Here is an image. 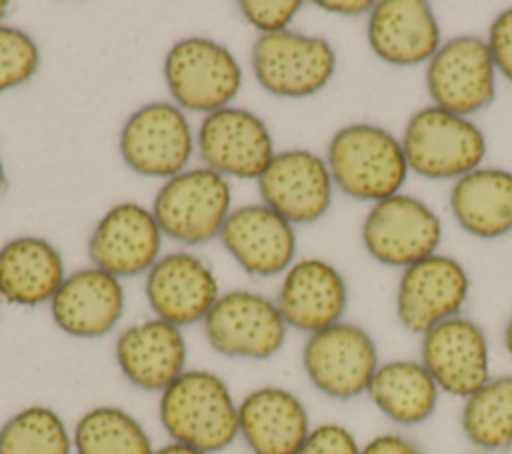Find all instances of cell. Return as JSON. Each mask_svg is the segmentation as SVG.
Returning <instances> with one entry per match:
<instances>
[{"label":"cell","mask_w":512,"mask_h":454,"mask_svg":"<svg viewBox=\"0 0 512 454\" xmlns=\"http://www.w3.org/2000/svg\"><path fill=\"white\" fill-rule=\"evenodd\" d=\"M158 416L172 442L216 454L238 438V404L210 370H186L160 392Z\"/></svg>","instance_id":"6da1fadb"},{"label":"cell","mask_w":512,"mask_h":454,"mask_svg":"<svg viewBox=\"0 0 512 454\" xmlns=\"http://www.w3.org/2000/svg\"><path fill=\"white\" fill-rule=\"evenodd\" d=\"M326 164L340 192L372 204L398 194L410 172L400 138L372 122L336 130L328 142Z\"/></svg>","instance_id":"7a4b0ae2"},{"label":"cell","mask_w":512,"mask_h":454,"mask_svg":"<svg viewBox=\"0 0 512 454\" xmlns=\"http://www.w3.org/2000/svg\"><path fill=\"white\" fill-rule=\"evenodd\" d=\"M408 170L428 180H458L482 166L486 136L466 116L436 106L416 110L400 138Z\"/></svg>","instance_id":"3957f363"},{"label":"cell","mask_w":512,"mask_h":454,"mask_svg":"<svg viewBox=\"0 0 512 454\" xmlns=\"http://www.w3.org/2000/svg\"><path fill=\"white\" fill-rule=\"evenodd\" d=\"M302 366L310 384L332 400H354L366 394L380 354L372 334L354 322H336L308 334Z\"/></svg>","instance_id":"277c9868"},{"label":"cell","mask_w":512,"mask_h":454,"mask_svg":"<svg viewBox=\"0 0 512 454\" xmlns=\"http://www.w3.org/2000/svg\"><path fill=\"white\" fill-rule=\"evenodd\" d=\"M232 204L226 176L210 168H192L168 178L152 202V214L172 240L204 244L220 234Z\"/></svg>","instance_id":"5b68a950"},{"label":"cell","mask_w":512,"mask_h":454,"mask_svg":"<svg viewBox=\"0 0 512 454\" xmlns=\"http://www.w3.org/2000/svg\"><path fill=\"white\" fill-rule=\"evenodd\" d=\"M250 64L258 84L282 98H304L320 92L336 72V52L322 36L292 30L260 34Z\"/></svg>","instance_id":"8992f818"},{"label":"cell","mask_w":512,"mask_h":454,"mask_svg":"<svg viewBox=\"0 0 512 454\" xmlns=\"http://www.w3.org/2000/svg\"><path fill=\"white\" fill-rule=\"evenodd\" d=\"M164 80L174 102L192 112L226 108L242 84V68L234 54L210 38L178 40L166 54Z\"/></svg>","instance_id":"52a82bcc"},{"label":"cell","mask_w":512,"mask_h":454,"mask_svg":"<svg viewBox=\"0 0 512 454\" xmlns=\"http://www.w3.org/2000/svg\"><path fill=\"white\" fill-rule=\"evenodd\" d=\"M442 242V220L424 200L394 194L374 202L362 222V244L380 264L408 268L432 254Z\"/></svg>","instance_id":"ba28073f"},{"label":"cell","mask_w":512,"mask_h":454,"mask_svg":"<svg viewBox=\"0 0 512 454\" xmlns=\"http://www.w3.org/2000/svg\"><path fill=\"white\" fill-rule=\"evenodd\" d=\"M424 80L432 106L466 118L484 110L496 96V66L486 40L462 34L442 42Z\"/></svg>","instance_id":"9c48e42d"},{"label":"cell","mask_w":512,"mask_h":454,"mask_svg":"<svg viewBox=\"0 0 512 454\" xmlns=\"http://www.w3.org/2000/svg\"><path fill=\"white\" fill-rule=\"evenodd\" d=\"M208 344L222 356L268 360L286 340V322L270 298L232 290L220 294L202 320Z\"/></svg>","instance_id":"30bf717a"},{"label":"cell","mask_w":512,"mask_h":454,"mask_svg":"<svg viewBox=\"0 0 512 454\" xmlns=\"http://www.w3.org/2000/svg\"><path fill=\"white\" fill-rule=\"evenodd\" d=\"M468 294L466 268L456 258L436 252L402 270L396 288V318L406 332L422 336L460 316Z\"/></svg>","instance_id":"8fae6325"},{"label":"cell","mask_w":512,"mask_h":454,"mask_svg":"<svg viewBox=\"0 0 512 454\" xmlns=\"http://www.w3.org/2000/svg\"><path fill=\"white\" fill-rule=\"evenodd\" d=\"M192 150L188 118L170 102L144 104L128 116L120 132V154L142 176L172 178L184 172Z\"/></svg>","instance_id":"7c38bea8"},{"label":"cell","mask_w":512,"mask_h":454,"mask_svg":"<svg viewBox=\"0 0 512 454\" xmlns=\"http://www.w3.org/2000/svg\"><path fill=\"white\" fill-rule=\"evenodd\" d=\"M440 392L464 400L492 378L490 344L484 328L454 316L420 336V358Z\"/></svg>","instance_id":"4fadbf2b"},{"label":"cell","mask_w":512,"mask_h":454,"mask_svg":"<svg viewBox=\"0 0 512 454\" xmlns=\"http://www.w3.org/2000/svg\"><path fill=\"white\" fill-rule=\"evenodd\" d=\"M196 146L206 168L236 178H260L274 158L266 124L250 110L226 106L204 116Z\"/></svg>","instance_id":"5bb4252c"},{"label":"cell","mask_w":512,"mask_h":454,"mask_svg":"<svg viewBox=\"0 0 512 454\" xmlns=\"http://www.w3.org/2000/svg\"><path fill=\"white\" fill-rule=\"evenodd\" d=\"M258 190L262 202L290 224H310L328 212L334 182L324 158L294 148L274 154L258 178Z\"/></svg>","instance_id":"9a60e30c"},{"label":"cell","mask_w":512,"mask_h":454,"mask_svg":"<svg viewBox=\"0 0 512 454\" xmlns=\"http://www.w3.org/2000/svg\"><path fill=\"white\" fill-rule=\"evenodd\" d=\"M162 230L152 214L136 202L112 206L88 240L92 264L116 278L136 276L154 266L160 254Z\"/></svg>","instance_id":"2e32d148"},{"label":"cell","mask_w":512,"mask_h":454,"mask_svg":"<svg viewBox=\"0 0 512 454\" xmlns=\"http://www.w3.org/2000/svg\"><path fill=\"white\" fill-rule=\"evenodd\" d=\"M146 298L156 318L178 328L206 318L220 296L210 266L190 252H170L146 276Z\"/></svg>","instance_id":"e0dca14e"},{"label":"cell","mask_w":512,"mask_h":454,"mask_svg":"<svg viewBox=\"0 0 512 454\" xmlns=\"http://www.w3.org/2000/svg\"><path fill=\"white\" fill-rule=\"evenodd\" d=\"M230 256L254 276H276L294 264V224L266 204L232 210L218 234Z\"/></svg>","instance_id":"ac0fdd59"},{"label":"cell","mask_w":512,"mask_h":454,"mask_svg":"<svg viewBox=\"0 0 512 454\" xmlns=\"http://www.w3.org/2000/svg\"><path fill=\"white\" fill-rule=\"evenodd\" d=\"M274 302L286 326L314 334L342 320L348 306V286L330 262L302 258L286 270Z\"/></svg>","instance_id":"d6986e66"},{"label":"cell","mask_w":512,"mask_h":454,"mask_svg":"<svg viewBox=\"0 0 512 454\" xmlns=\"http://www.w3.org/2000/svg\"><path fill=\"white\" fill-rule=\"evenodd\" d=\"M372 52L392 66L428 64L442 44L438 18L424 0H380L368 14Z\"/></svg>","instance_id":"ffe728a7"},{"label":"cell","mask_w":512,"mask_h":454,"mask_svg":"<svg viewBox=\"0 0 512 454\" xmlns=\"http://www.w3.org/2000/svg\"><path fill=\"white\" fill-rule=\"evenodd\" d=\"M114 356L132 386L162 392L186 372L188 346L182 328L152 318L128 326L116 340Z\"/></svg>","instance_id":"44dd1931"},{"label":"cell","mask_w":512,"mask_h":454,"mask_svg":"<svg viewBox=\"0 0 512 454\" xmlns=\"http://www.w3.org/2000/svg\"><path fill=\"white\" fill-rule=\"evenodd\" d=\"M310 430L304 402L282 386H260L238 404V436L252 454H296Z\"/></svg>","instance_id":"7402d4cb"},{"label":"cell","mask_w":512,"mask_h":454,"mask_svg":"<svg viewBox=\"0 0 512 454\" xmlns=\"http://www.w3.org/2000/svg\"><path fill=\"white\" fill-rule=\"evenodd\" d=\"M54 324L76 338H98L116 328L124 312L120 280L96 266L64 278L50 302Z\"/></svg>","instance_id":"603a6c76"},{"label":"cell","mask_w":512,"mask_h":454,"mask_svg":"<svg viewBox=\"0 0 512 454\" xmlns=\"http://www.w3.org/2000/svg\"><path fill=\"white\" fill-rule=\"evenodd\" d=\"M448 204L466 234L480 240L502 238L512 232V172L480 166L454 180Z\"/></svg>","instance_id":"cb8c5ba5"},{"label":"cell","mask_w":512,"mask_h":454,"mask_svg":"<svg viewBox=\"0 0 512 454\" xmlns=\"http://www.w3.org/2000/svg\"><path fill=\"white\" fill-rule=\"evenodd\" d=\"M64 278L62 256L44 238L18 236L0 248V298L10 304L52 302Z\"/></svg>","instance_id":"d4e9b609"},{"label":"cell","mask_w":512,"mask_h":454,"mask_svg":"<svg viewBox=\"0 0 512 454\" xmlns=\"http://www.w3.org/2000/svg\"><path fill=\"white\" fill-rule=\"evenodd\" d=\"M440 388L420 360L394 358L380 362L366 396L376 410L396 426L428 422L440 398Z\"/></svg>","instance_id":"484cf974"},{"label":"cell","mask_w":512,"mask_h":454,"mask_svg":"<svg viewBox=\"0 0 512 454\" xmlns=\"http://www.w3.org/2000/svg\"><path fill=\"white\" fill-rule=\"evenodd\" d=\"M460 428L476 452L502 454L512 448V374L492 376L462 400Z\"/></svg>","instance_id":"4316f807"},{"label":"cell","mask_w":512,"mask_h":454,"mask_svg":"<svg viewBox=\"0 0 512 454\" xmlns=\"http://www.w3.org/2000/svg\"><path fill=\"white\" fill-rule=\"evenodd\" d=\"M74 454H154L144 426L118 406L84 412L72 432Z\"/></svg>","instance_id":"83f0119b"},{"label":"cell","mask_w":512,"mask_h":454,"mask_svg":"<svg viewBox=\"0 0 512 454\" xmlns=\"http://www.w3.org/2000/svg\"><path fill=\"white\" fill-rule=\"evenodd\" d=\"M72 436L48 406L18 410L0 426V454H72Z\"/></svg>","instance_id":"f1b7e54d"},{"label":"cell","mask_w":512,"mask_h":454,"mask_svg":"<svg viewBox=\"0 0 512 454\" xmlns=\"http://www.w3.org/2000/svg\"><path fill=\"white\" fill-rule=\"evenodd\" d=\"M40 66V50L30 34L0 24V92L26 84Z\"/></svg>","instance_id":"f546056e"},{"label":"cell","mask_w":512,"mask_h":454,"mask_svg":"<svg viewBox=\"0 0 512 454\" xmlns=\"http://www.w3.org/2000/svg\"><path fill=\"white\" fill-rule=\"evenodd\" d=\"M300 0H244L240 12L262 34L288 30V24L300 12Z\"/></svg>","instance_id":"4dcf8cb0"},{"label":"cell","mask_w":512,"mask_h":454,"mask_svg":"<svg viewBox=\"0 0 512 454\" xmlns=\"http://www.w3.org/2000/svg\"><path fill=\"white\" fill-rule=\"evenodd\" d=\"M360 448L352 430L338 422H324L310 430L296 454H360Z\"/></svg>","instance_id":"1f68e13d"},{"label":"cell","mask_w":512,"mask_h":454,"mask_svg":"<svg viewBox=\"0 0 512 454\" xmlns=\"http://www.w3.org/2000/svg\"><path fill=\"white\" fill-rule=\"evenodd\" d=\"M496 72L512 84V6L502 10L488 28L486 38Z\"/></svg>","instance_id":"d6a6232c"},{"label":"cell","mask_w":512,"mask_h":454,"mask_svg":"<svg viewBox=\"0 0 512 454\" xmlns=\"http://www.w3.org/2000/svg\"><path fill=\"white\" fill-rule=\"evenodd\" d=\"M360 454H426L424 448L402 432H382L362 444Z\"/></svg>","instance_id":"836d02e7"},{"label":"cell","mask_w":512,"mask_h":454,"mask_svg":"<svg viewBox=\"0 0 512 454\" xmlns=\"http://www.w3.org/2000/svg\"><path fill=\"white\" fill-rule=\"evenodd\" d=\"M316 6L326 12L340 14V16H362V14H370L374 2H370V0H318Z\"/></svg>","instance_id":"e575fe53"},{"label":"cell","mask_w":512,"mask_h":454,"mask_svg":"<svg viewBox=\"0 0 512 454\" xmlns=\"http://www.w3.org/2000/svg\"><path fill=\"white\" fill-rule=\"evenodd\" d=\"M154 454H204L192 446H186V444H180V442H168L160 448L154 450Z\"/></svg>","instance_id":"d590c367"},{"label":"cell","mask_w":512,"mask_h":454,"mask_svg":"<svg viewBox=\"0 0 512 454\" xmlns=\"http://www.w3.org/2000/svg\"><path fill=\"white\" fill-rule=\"evenodd\" d=\"M502 344H504V350L508 354V358L512 360V314L508 316L506 324H504V330H502Z\"/></svg>","instance_id":"8d00e7d4"},{"label":"cell","mask_w":512,"mask_h":454,"mask_svg":"<svg viewBox=\"0 0 512 454\" xmlns=\"http://www.w3.org/2000/svg\"><path fill=\"white\" fill-rule=\"evenodd\" d=\"M6 186V172H4V166H2V158H0V192L4 190Z\"/></svg>","instance_id":"74e56055"},{"label":"cell","mask_w":512,"mask_h":454,"mask_svg":"<svg viewBox=\"0 0 512 454\" xmlns=\"http://www.w3.org/2000/svg\"><path fill=\"white\" fill-rule=\"evenodd\" d=\"M6 12H8V2H6V0H0V20L4 18Z\"/></svg>","instance_id":"f35d334b"},{"label":"cell","mask_w":512,"mask_h":454,"mask_svg":"<svg viewBox=\"0 0 512 454\" xmlns=\"http://www.w3.org/2000/svg\"><path fill=\"white\" fill-rule=\"evenodd\" d=\"M472 454H486V452H472Z\"/></svg>","instance_id":"ab89813d"}]
</instances>
